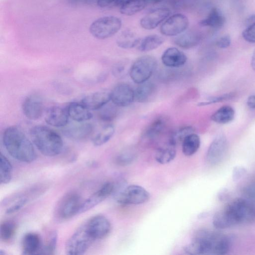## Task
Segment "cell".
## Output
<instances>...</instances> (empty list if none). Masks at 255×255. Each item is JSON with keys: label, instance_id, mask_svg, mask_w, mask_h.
I'll return each instance as SVG.
<instances>
[{"label": "cell", "instance_id": "1", "mask_svg": "<svg viewBox=\"0 0 255 255\" xmlns=\"http://www.w3.org/2000/svg\"><path fill=\"white\" fill-rule=\"evenodd\" d=\"M255 222V203L247 198L235 199L218 211L213 218L214 226L219 229Z\"/></svg>", "mask_w": 255, "mask_h": 255}, {"label": "cell", "instance_id": "2", "mask_svg": "<svg viewBox=\"0 0 255 255\" xmlns=\"http://www.w3.org/2000/svg\"><path fill=\"white\" fill-rule=\"evenodd\" d=\"M231 242L226 235L208 230H202L196 233L192 242L184 248L189 255H217L228 253Z\"/></svg>", "mask_w": 255, "mask_h": 255}, {"label": "cell", "instance_id": "3", "mask_svg": "<svg viewBox=\"0 0 255 255\" xmlns=\"http://www.w3.org/2000/svg\"><path fill=\"white\" fill-rule=\"evenodd\" d=\"M2 141L6 151L14 159L27 163L36 159L37 155L33 144L18 127L7 128L3 132Z\"/></svg>", "mask_w": 255, "mask_h": 255}, {"label": "cell", "instance_id": "4", "mask_svg": "<svg viewBox=\"0 0 255 255\" xmlns=\"http://www.w3.org/2000/svg\"><path fill=\"white\" fill-rule=\"evenodd\" d=\"M30 135L33 143L43 155L53 157L61 152L62 139L49 128L41 125L34 126L30 130Z\"/></svg>", "mask_w": 255, "mask_h": 255}, {"label": "cell", "instance_id": "5", "mask_svg": "<svg viewBox=\"0 0 255 255\" xmlns=\"http://www.w3.org/2000/svg\"><path fill=\"white\" fill-rule=\"evenodd\" d=\"M95 241L85 222L68 240L65 245L66 254L68 255H83L89 249Z\"/></svg>", "mask_w": 255, "mask_h": 255}, {"label": "cell", "instance_id": "6", "mask_svg": "<svg viewBox=\"0 0 255 255\" xmlns=\"http://www.w3.org/2000/svg\"><path fill=\"white\" fill-rule=\"evenodd\" d=\"M155 58L143 55L137 58L130 66L129 74L131 80L138 84L147 81L157 68Z\"/></svg>", "mask_w": 255, "mask_h": 255}, {"label": "cell", "instance_id": "7", "mask_svg": "<svg viewBox=\"0 0 255 255\" xmlns=\"http://www.w3.org/2000/svg\"><path fill=\"white\" fill-rule=\"evenodd\" d=\"M122 25L121 19L115 16H105L94 20L90 25L89 31L95 38L105 39L116 34Z\"/></svg>", "mask_w": 255, "mask_h": 255}, {"label": "cell", "instance_id": "8", "mask_svg": "<svg viewBox=\"0 0 255 255\" xmlns=\"http://www.w3.org/2000/svg\"><path fill=\"white\" fill-rule=\"evenodd\" d=\"M114 197L121 205H139L146 202L150 195L143 187L137 185L126 186Z\"/></svg>", "mask_w": 255, "mask_h": 255}, {"label": "cell", "instance_id": "9", "mask_svg": "<svg viewBox=\"0 0 255 255\" xmlns=\"http://www.w3.org/2000/svg\"><path fill=\"white\" fill-rule=\"evenodd\" d=\"M82 201L80 196L75 192H69L64 195L57 204L56 216L60 220L70 219L79 214Z\"/></svg>", "mask_w": 255, "mask_h": 255}, {"label": "cell", "instance_id": "10", "mask_svg": "<svg viewBox=\"0 0 255 255\" xmlns=\"http://www.w3.org/2000/svg\"><path fill=\"white\" fill-rule=\"evenodd\" d=\"M189 24V19L186 15L176 13L165 20L160 26V32L165 36H175L186 31Z\"/></svg>", "mask_w": 255, "mask_h": 255}, {"label": "cell", "instance_id": "11", "mask_svg": "<svg viewBox=\"0 0 255 255\" xmlns=\"http://www.w3.org/2000/svg\"><path fill=\"white\" fill-rule=\"evenodd\" d=\"M228 143L223 134L218 135L211 142L207 150L206 160L208 164L215 165L220 163L226 155Z\"/></svg>", "mask_w": 255, "mask_h": 255}, {"label": "cell", "instance_id": "12", "mask_svg": "<svg viewBox=\"0 0 255 255\" xmlns=\"http://www.w3.org/2000/svg\"><path fill=\"white\" fill-rule=\"evenodd\" d=\"M115 188L114 182L108 181L105 183L99 190L82 202L79 214H82L90 210L109 196L113 195Z\"/></svg>", "mask_w": 255, "mask_h": 255}, {"label": "cell", "instance_id": "13", "mask_svg": "<svg viewBox=\"0 0 255 255\" xmlns=\"http://www.w3.org/2000/svg\"><path fill=\"white\" fill-rule=\"evenodd\" d=\"M110 94L113 104L118 107L129 106L134 100V91L127 83L117 84Z\"/></svg>", "mask_w": 255, "mask_h": 255}, {"label": "cell", "instance_id": "14", "mask_svg": "<svg viewBox=\"0 0 255 255\" xmlns=\"http://www.w3.org/2000/svg\"><path fill=\"white\" fill-rule=\"evenodd\" d=\"M87 228L95 240L106 237L110 232L111 225L104 216L97 215L86 222Z\"/></svg>", "mask_w": 255, "mask_h": 255}, {"label": "cell", "instance_id": "15", "mask_svg": "<svg viewBox=\"0 0 255 255\" xmlns=\"http://www.w3.org/2000/svg\"><path fill=\"white\" fill-rule=\"evenodd\" d=\"M170 10L165 7L155 8L143 16L140 20V25L144 29L151 30L166 20L170 15Z\"/></svg>", "mask_w": 255, "mask_h": 255}, {"label": "cell", "instance_id": "16", "mask_svg": "<svg viewBox=\"0 0 255 255\" xmlns=\"http://www.w3.org/2000/svg\"><path fill=\"white\" fill-rule=\"evenodd\" d=\"M22 109L23 114L27 119L30 120H37L42 115V101L37 95H30L24 100Z\"/></svg>", "mask_w": 255, "mask_h": 255}, {"label": "cell", "instance_id": "17", "mask_svg": "<svg viewBox=\"0 0 255 255\" xmlns=\"http://www.w3.org/2000/svg\"><path fill=\"white\" fill-rule=\"evenodd\" d=\"M93 126L92 124L84 122H77L64 128V135L73 140H81L89 137L93 133Z\"/></svg>", "mask_w": 255, "mask_h": 255}, {"label": "cell", "instance_id": "18", "mask_svg": "<svg viewBox=\"0 0 255 255\" xmlns=\"http://www.w3.org/2000/svg\"><path fill=\"white\" fill-rule=\"evenodd\" d=\"M69 117L67 108L53 106L47 111L45 120L49 125L61 128L67 125Z\"/></svg>", "mask_w": 255, "mask_h": 255}, {"label": "cell", "instance_id": "19", "mask_svg": "<svg viewBox=\"0 0 255 255\" xmlns=\"http://www.w3.org/2000/svg\"><path fill=\"white\" fill-rule=\"evenodd\" d=\"M186 55L176 47L166 49L161 56L162 63L169 68H178L184 65L186 62Z\"/></svg>", "mask_w": 255, "mask_h": 255}, {"label": "cell", "instance_id": "20", "mask_svg": "<svg viewBox=\"0 0 255 255\" xmlns=\"http://www.w3.org/2000/svg\"><path fill=\"white\" fill-rule=\"evenodd\" d=\"M111 101V94L107 91H99L85 96L81 103L90 110H100Z\"/></svg>", "mask_w": 255, "mask_h": 255}, {"label": "cell", "instance_id": "21", "mask_svg": "<svg viewBox=\"0 0 255 255\" xmlns=\"http://www.w3.org/2000/svg\"><path fill=\"white\" fill-rule=\"evenodd\" d=\"M69 116L76 122H84L91 120L93 115L81 102H73L67 107Z\"/></svg>", "mask_w": 255, "mask_h": 255}, {"label": "cell", "instance_id": "22", "mask_svg": "<svg viewBox=\"0 0 255 255\" xmlns=\"http://www.w3.org/2000/svg\"><path fill=\"white\" fill-rule=\"evenodd\" d=\"M201 37L196 32L185 31L173 38L174 43L182 48L189 49L196 46L200 42Z\"/></svg>", "mask_w": 255, "mask_h": 255}, {"label": "cell", "instance_id": "23", "mask_svg": "<svg viewBox=\"0 0 255 255\" xmlns=\"http://www.w3.org/2000/svg\"><path fill=\"white\" fill-rule=\"evenodd\" d=\"M21 247L22 254L33 255L40 251L41 239L39 236L35 233H28L23 236Z\"/></svg>", "mask_w": 255, "mask_h": 255}, {"label": "cell", "instance_id": "24", "mask_svg": "<svg viewBox=\"0 0 255 255\" xmlns=\"http://www.w3.org/2000/svg\"><path fill=\"white\" fill-rule=\"evenodd\" d=\"M167 122L165 118L159 117L154 120L147 127L143 134L144 139L152 141L157 138L165 131Z\"/></svg>", "mask_w": 255, "mask_h": 255}, {"label": "cell", "instance_id": "25", "mask_svg": "<svg viewBox=\"0 0 255 255\" xmlns=\"http://www.w3.org/2000/svg\"><path fill=\"white\" fill-rule=\"evenodd\" d=\"M156 90L155 85L151 82L140 84L134 90V100L138 103L147 102L153 97Z\"/></svg>", "mask_w": 255, "mask_h": 255}, {"label": "cell", "instance_id": "26", "mask_svg": "<svg viewBox=\"0 0 255 255\" xmlns=\"http://www.w3.org/2000/svg\"><path fill=\"white\" fill-rule=\"evenodd\" d=\"M140 39L136 33L130 29L122 31L117 37V45L123 49H131L137 46Z\"/></svg>", "mask_w": 255, "mask_h": 255}, {"label": "cell", "instance_id": "27", "mask_svg": "<svg viewBox=\"0 0 255 255\" xmlns=\"http://www.w3.org/2000/svg\"><path fill=\"white\" fill-rule=\"evenodd\" d=\"M225 18L222 12L217 8H213L207 16L199 22L202 26H208L213 28H220L224 24Z\"/></svg>", "mask_w": 255, "mask_h": 255}, {"label": "cell", "instance_id": "28", "mask_svg": "<svg viewBox=\"0 0 255 255\" xmlns=\"http://www.w3.org/2000/svg\"><path fill=\"white\" fill-rule=\"evenodd\" d=\"M164 41V38L159 35H148L140 39L137 49L141 52L151 51L159 47Z\"/></svg>", "mask_w": 255, "mask_h": 255}, {"label": "cell", "instance_id": "29", "mask_svg": "<svg viewBox=\"0 0 255 255\" xmlns=\"http://www.w3.org/2000/svg\"><path fill=\"white\" fill-rule=\"evenodd\" d=\"M176 154V146L167 141L166 145L157 149L155 158L158 163L167 164L175 158Z\"/></svg>", "mask_w": 255, "mask_h": 255}, {"label": "cell", "instance_id": "30", "mask_svg": "<svg viewBox=\"0 0 255 255\" xmlns=\"http://www.w3.org/2000/svg\"><path fill=\"white\" fill-rule=\"evenodd\" d=\"M200 138L194 132L187 135L182 142V149L186 156H191L195 154L200 146Z\"/></svg>", "mask_w": 255, "mask_h": 255}, {"label": "cell", "instance_id": "31", "mask_svg": "<svg viewBox=\"0 0 255 255\" xmlns=\"http://www.w3.org/2000/svg\"><path fill=\"white\" fill-rule=\"evenodd\" d=\"M235 117V111L230 106H224L216 111L211 116V120L220 124H226L232 121Z\"/></svg>", "mask_w": 255, "mask_h": 255}, {"label": "cell", "instance_id": "32", "mask_svg": "<svg viewBox=\"0 0 255 255\" xmlns=\"http://www.w3.org/2000/svg\"><path fill=\"white\" fill-rule=\"evenodd\" d=\"M146 3V0H127L121 4L120 12L124 15H132L144 9Z\"/></svg>", "mask_w": 255, "mask_h": 255}, {"label": "cell", "instance_id": "33", "mask_svg": "<svg viewBox=\"0 0 255 255\" xmlns=\"http://www.w3.org/2000/svg\"><path fill=\"white\" fill-rule=\"evenodd\" d=\"M114 132L115 128L112 125H106L92 139L93 144L99 146L105 144L112 138Z\"/></svg>", "mask_w": 255, "mask_h": 255}, {"label": "cell", "instance_id": "34", "mask_svg": "<svg viewBox=\"0 0 255 255\" xmlns=\"http://www.w3.org/2000/svg\"><path fill=\"white\" fill-rule=\"evenodd\" d=\"M12 165L8 159L0 153V182L1 184L8 183L11 179Z\"/></svg>", "mask_w": 255, "mask_h": 255}, {"label": "cell", "instance_id": "35", "mask_svg": "<svg viewBox=\"0 0 255 255\" xmlns=\"http://www.w3.org/2000/svg\"><path fill=\"white\" fill-rule=\"evenodd\" d=\"M16 227L15 223L11 220H7L1 223L0 227L1 240L4 242L10 240L16 233Z\"/></svg>", "mask_w": 255, "mask_h": 255}, {"label": "cell", "instance_id": "36", "mask_svg": "<svg viewBox=\"0 0 255 255\" xmlns=\"http://www.w3.org/2000/svg\"><path fill=\"white\" fill-rule=\"evenodd\" d=\"M193 132H194V129L192 127H183L172 132L170 135L168 141L176 146L179 143H182L187 135Z\"/></svg>", "mask_w": 255, "mask_h": 255}, {"label": "cell", "instance_id": "37", "mask_svg": "<svg viewBox=\"0 0 255 255\" xmlns=\"http://www.w3.org/2000/svg\"><path fill=\"white\" fill-rule=\"evenodd\" d=\"M106 105L100 109L99 119L104 122H111L114 120L118 114V110L115 105Z\"/></svg>", "mask_w": 255, "mask_h": 255}, {"label": "cell", "instance_id": "38", "mask_svg": "<svg viewBox=\"0 0 255 255\" xmlns=\"http://www.w3.org/2000/svg\"><path fill=\"white\" fill-rule=\"evenodd\" d=\"M58 240V234L56 231L51 233L47 245L40 251L42 254H53L55 251Z\"/></svg>", "mask_w": 255, "mask_h": 255}, {"label": "cell", "instance_id": "39", "mask_svg": "<svg viewBox=\"0 0 255 255\" xmlns=\"http://www.w3.org/2000/svg\"><path fill=\"white\" fill-rule=\"evenodd\" d=\"M135 158V154L130 151L121 152L117 157V163L121 166H126L130 164Z\"/></svg>", "mask_w": 255, "mask_h": 255}, {"label": "cell", "instance_id": "40", "mask_svg": "<svg viewBox=\"0 0 255 255\" xmlns=\"http://www.w3.org/2000/svg\"><path fill=\"white\" fill-rule=\"evenodd\" d=\"M128 64L125 62L118 63L115 65L112 70L113 74L117 78H122L126 75L129 71L128 69Z\"/></svg>", "mask_w": 255, "mask_h": 255}, {"label": "cell", "instance_id": "41", "mask_svg": "<svg viewBox=\"0 0 255 255\" xmlns=\"http://www.w3.org/2000/svg\"><path fill=\"white\" fill-rule=\"evenodd\" d=\"M242 35L247 41L255 43V22L248 25L243 31Z\"/></svg>", "mask_w": 255, "mask_h": 255}, {"label": "cell", "instance_id": "42", "mask_svg": "<svg viewBox=\"0 0 255 255\" xmlns=\"http://www.w3.org/2000/svg\"><path fill=\"white\" fill-rule=\"evenodd\" d=\"M235 97L234 93H230L224 94L223 95L211 98L208 102L200 103V106L207 105L212 103L222 102L223 101L231 100Z\"/></svg>", "mask_w": 255, "mask_h": 255}, {"label": "cell", "instance_id": "43", "mask_svg": "<svg viewBox=\"0 0 255 255\" xmlns=\"http://www.w3.org/2000/svg\"><path fill=\"white\" fill-rule=\"evenodd\" d=\"M28 199L26 197H23L19 199L16 202L8 207L5 211L7 214L14 213L21 209L26 204Z\"/></svg>", "mask_w": 255, "mask_h": 255}, {"label": "cell", "instance_id": "44", "mask_svg": "<svg viewBox=\"0 0 255 255\" xmlns=\"http://www.w3.org/2000/svg\"><path fill=\"white\" fill-rule=\"evenodd\" d=\"M244 192L246 198L254 203L255 202V182L252 183L247 186L245 189Z\"/></svg>", "mask_w": 255, "mask_h": 255}, {"label": "cell", "instance_id": "45", "mask_svg": "<svg viewBox=\"0 0 255 255\" xmlns=\"http://www.w3.org/2000/svg\"><path fill=\"white\" fill-rule=\"evenodd\" d=\"M231 41L230 36L228 35H225L221 37L217 40L216 44L220 48H226L230 46Z\"/></svg>", "mask_w": 255, "mask_h": 255}, {"label": "cell", "instance_id": "46", "mask_svg": "<svg viewBox=\"0 0 255 255\" xmlns=\"http://www.w3.org/2000/svg\"><path fill=\"white\" fill-rule=\"evenodd\" d=\"M121 0H98L97 4L101 7L108 6L113 3L120 4Z\"/></svg>", "mask_w": 255, "mask_h": 255}, {"label": "cell", "instance_id": "47", "mask_svg": "<svg viewBox=\"0 0 255 255\" xmlns=\"http://www.w3.org/2000/svg\"><path fill=\"white\" fill-rule=\"evenodd\" d=\"M247 105L251 109H255V95L250 96L247 100Z\"/></svg>", "mask_w": 255, "mask_h": 255}, {"label": "cell", "instance_id": "48", "mask_svg": "<svg viewBox=\"0 0 255 255\" xmlns=\"http://www.w3.org/2000/svg\"><path fill=\"white\" fill-rule=\"evenodd\" d=\"M251 64L253 69L255 71V50L252 56Z\"/></svg>", "mask_w": 255, "mask_h": 255}, {"label": "cell", "instance_id": "49", "mask_svg": "<svg viewBox=\"0 0 255 255\" xmlns=\"http://www.w3.org/2000/svg\"><path fill=\"white\" fill-rule=\"evenodd\" d=\"M254 22H255V15H253L248 19L247 21V23L248 24V26Z\"/></svg>", "mask_w": 255, "mask_h": 255}, {"label": "cell", "instance_id": "50", "mask_svg": "<svg viewBox=\"0 0 255 255\" xmlns=\"http://www.w3.org/2000/svg\"><path fill=\"white\" fill-rule=\"evenodd\" d=\"M163 0H146L147 3L155 4L159 3Z\"/></svg>", "mask_w": 255, "mask_h": 255}]
</instances>
